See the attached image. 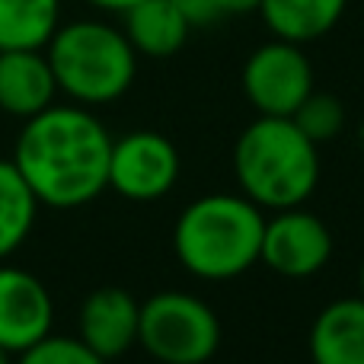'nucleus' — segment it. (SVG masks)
Returning a JSON list of instances; mask_svg holds the SVG:
<instances>
[{
	"label": "nucleus",
	"instance_id": "23",
	"mask_svg": "<svg viewBox=\"0 0 364 364\" xmlns=\"http://www.w3.org/2000/svg\"><path fill=\"white\" fill-rule=\"evenodd\" d=\"M0 364H13V352H6L4 346H0Z\"/></svg>",
	"mask_w": 364,
	"mask_h": 364
},
{
	"label": "nucleus",
	"instance_id": "12",
	"mask_svg": "<svg viewBox=\"0 0 364 364\" xmlns=\"http://www.w3.org/2000/svg\"><path fill=\"white\" fill-rule=\"evenodd\" d=\"M314 364H364V301L342 297L316 314L310 326Z\"/></svg>",
	"mask_w": 364,
	"mask_h": 364
},
{
	"label": "nucleus",
	"instance_id": "14",
	"mask_svg": "<svg viewBox=\"0 0 364 364\" xmlns=\"http://www.w3.org/2000/svg\"><path fill=\"white\" fill-rule=\"evenodd\" d=\"M348 0H262L259 16L275 38L307 45L339 26Z\"/></svg>",
	"mask_w": 364,
	"mask_h": 364
},
{
	"label": "nucleus",
	"instance_id": "21",
	"mask_svg": "<svg viewBox=\"0 0 364 364\" xmlns=\"http://www.w3.org/2000/svg\"><path fill=\"white\" fill-rule=\"evenodd\" d=\"M90 6H96V10H109V13H125L128 6H134L138 0H87Z\"/></svg>",
	"mask_w": 364,
	"mask_h": 364
},
{
	"label": "nucleus",
	"instance_id": "16",
	"mask_svg": "<svg viewBox=\"0 0 364 364\" xmlns=\"http://www.w3.org/2000/svg\"><path fill=\"white\" fill-rule=\"evenodd\" d=\"M38 201L13 160H0V259L13 256L36 224Z\"/></svg>",
	"mask_w": 364,
	"mask_h": 364
},
{
	"label": "nucleus",
	"instance_id": "4",
	"mask_svg": "<svg viewBox=\"0 0 364 364\" xmlns=\"http://www.w3.org/2000/svg\"><path fill=\"white\" fill-rule=\"evenodd\" d=\"M58 93L80 106H106L132 90L138 74V51L125 32L100 19H77L58 26L45 45Z\"/></svg>",
	"mask_w": 364,
	"mask_h": 364
},
{
	"label": "nucleus",
	"instance_id": "3",
	"mask_svg": "<svg viewBox=\"0 0 364 364\" xmlns=\"http://www.w3.org/2000/svg\"><path fill=\"white\" fill-rule=\"evenodd\" d=\"M240 192L265 211L297 208L320 186V151L284 115H259L233 144Z\"/></svg>",
	"mask_w": 364,
	"mask_h": 364
},
{
	"label": "nucleus",
	"instance_id": "22",
	"mask_svg": "<svg viewBox=\"0 0 364 364\" xmlns=\"http://www.w3.org/2000/svg\"><path fill=\"white\" fill-rule=\"evenodd\" d=\"M358 297L364 301V262L358 265Z\"/></svg>",
	"mask_w": 364,
	"mask_h": 364
},
{
	"label": "nucleus",
	"instance_id": "5",
	"mask_svg": "<svg viewBox=\"0 0 364 364\" xmlns=\"http://www.w3.org/2000/svg\"><path fill=\"white\" fill-rule=\"evenodd\" d=\"M138 346L160 364H205L220 348V320L186 291H160L141 304Z\"/></svg>",
	"mask_w": 364,
	"mask_h": 364
},
{
	"label": "nucleus",
	"instance_id": "7",
	"mask_svg": "<svg viewBox=\"0 0 364 364\" xmlns=\"http://www.w3.org/2000/svg\"><path fill=\"white\" fill-rule=\"evenodd\" d=\"M179 179V151L160 132H132L112 141L109 188L128 201H157Z\"/></svg>",
	"mask_w": 364,
	"mask_h": 364
},
{
	"label": "nucleus",
	"instance_id": "10",
	"mask_svg": "<svg viewBox=\"0 0 364 364\" xmlns=\"http://www.w3.org/2000/svg\"><path fill=\"white\" fill-rule=\"evenodd\" d=\"M141 304L125 288H96L80 307V339L100 358H122L138 342Z\"/></svg>",
	"mask_w": 364,
	"mask_h": 364
},
{
	"label": "nucleus",
	"instance_id": "19",
	"mask_svg": "<svg viewBox=\"0 0 364 364\" xmlns=\"http://www.w3.org/2000/svg\"><path fill=\"white\" fill-rule=\"evenodd\" d=\"M176 4V10L182 13V16L188 19V26H211L220 19V10L214 0H173Z\"/></svg>",
	"mask_w": 364,
	"mask_h": 364
},
{
	"label": "nucleus",
	"instance_id": "13",
	"mask_svg": "<svg viewBox=\"0 0 364 364\" xmlns=\"http://www.w3.org/2000/svg\"><path fill=\"white\" fill-rule=\"evenodd\" d=\"M125 38L138 55L147 58H170L186 45L188 19L176 10L173 0H138L125 13Z\"/></svg>",
	"mask_w": 364,
	"mask_h": 364
},
{
	"label": "nucleus",
	"instance_id": "15",
	"mask_svg": "<svg viewBox=\"0 0 364 364\" xmlns=\"http://www.w3.org/2000/svg\"><path fill=\"white\" fill-rule=\"evenodd\" d=\"M58 19L61 0H0V51L45 48Z\"/></svg>",
	"mask_w": 364,
	"mask_h": 364
},
{
	"label": "nucleus",
	"instance_id": "18",
	"mask_svg": "<svg viewBox=\"0 0 364 364\" xmlns=\"http://www.w3.org/2000/svg\"><path fill=\"white\" fill-rule=\"evenodd\" d=\"M16 364H109V361L100 358L80 336L70 339V336H51L48 333L45 339H38L36 346L19 352Z\"/></svg>",
	"mask_w": 364,
	"mask_h": 364
},
{
	"label": "nucleus",
	"instance_id": "8",
	"mask_svg": "<svg viewBox=\"0 0 364 364\" xmlns=\"http://www.w3.org/2000/svg\"><path fill=\"white\" fill-rule=\"evenodd\" d=\"M333 256V233L316 214L297 208L275 211L265 220L262 252L259 262H265L282 278H310L326 269Z\"/></svg>",
	"mask_w": 364,
	"mask_h": 364
},
{
	"label": "nucleus",
	"instance_id": "1",
	"mask_svg": "<svg viewBox=\"0 0 364 364\" xmlns=\"http://www.w3.org/2000/svg\"><path fill=\"white\" fill-rule=\"evenodd\" d=\"M112 138L83 106H55L23 122L13 166L38 205L80 208L109 188Z\"/></svg>",
	"mask_w": 364,
	"mask_h": 364
},
{
	"label": "nucleus",
	"instance_id": "6",
	"mask_svg": "<svg viewBox=\"0 0 364 364\" xmlns=\"http://www.w3.org/2000/svg\"><path fill=\"white\" fill-rule=\"evenodd\" d=\"M243 93L259 115H291L314 93V68L301 45L275 38L265 42L243 64Z\"/></svg>",
	"mask_w": 364,
	"mask_h": 364
},
{
	"label": "nucleus",
	"instance_id": "2",
	"mask_svg": "<svg viewBox=\"0 0 364 364\" xmlns=\"http://www.w3.org/2000/svg\"><path fill=\"white\" fill-rule=\"evenodd\" d=\"M265 218L246 195L214 192L182 208L173 227L179 265L201 282H230L250 272L262 252Z\"/></svg>",
	"mask_w": 364,
	"mask_h": 364
},
{
	"label": "nucleus",
	"instance_id": "17",
	"mask_svg": "<svg viewBox=\"0 0 364 364\" xmlns=\"http://www.w3.org/2000/svg\"><path fill=\"white\" fill-rule=\"evenodd\" d=\"M291 119H294V125L320 147V144H326V141H333L342 134V128H346V106H342L333 93L314 90V93L297 106V112L291 115Z\"/></svg>",
	"mask_w": 364,
	"mask_h": 364
},
{
	"label": "nucleus",
	"instance_id": "9",
	"mask_svg": "<svg viewBox=\"0 0 364 364\" xmlns=\"http://www.w3.org/2000/svg\"><path fill=\"white\" fill-rule=\"evenodd\" d=\"M55 304L32 272L0 265V346L19 355L51 333Z\"/></svg>",
	"mask_w": 364,
	"mask_h": 364
},
{
	"label": "nucleus",
	"instance_id": "11",
	"mask_svg": "<svg viewBox=\"0 0 364 364\" xmlns=\"http://www.w3.org/2000/svg\"><path fill=\"white\" fill-rule=\"evenodd\" d=\"M58 83L45 48L0 51V112L32 119L55 102Z\"/></svg>",
	"mask_w": 364,
	"mask_h": 364
},
{
	"label": "nucleus",
	"instance_id": "20",
	"mask_svg": "<svg viewBox=\"0 0 364 364\" xmlns=\"http://www.w3.org/2000/svg\"><path fill=\"white\" fill-rule=\"evenodd\" d=\"M220 16H243V13H259L262 0H214Z\"/></svg>",
	"mask_w": 364,
	"mask_h": 364
}]
</instances>
